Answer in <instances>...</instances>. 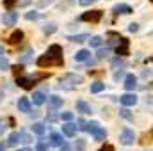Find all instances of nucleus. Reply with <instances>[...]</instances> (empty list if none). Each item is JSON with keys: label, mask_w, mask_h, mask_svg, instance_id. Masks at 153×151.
I'll return each instance as SVG.
<instances>
[{"label": "nucleus", "mask_w": 153, "mask_h": 151, "mask_svg": "<svg viewBox=\"0 0 153 151\" xmlns=\"http://www.w3.org/2000/svg\"><path fill=\"white\" fill-rule=\"evenodd\" d=\"M48 55H53V57H62V46L61 44H52L48 46Z\"/></svg>", "instance_id": "obj_15"}, {"label": "nucleus", "mask_w": 153, "mask_h": 151, "mask_svg": "<svg viewBox=\"0 0 153 151\" xmlns=\"http://www.w3.org/2000/svg\"><path fill=\"white\" fill-rule=\"evenodd\" d=\"M55 30H57V27H55L53 23H48V25L43 27V32H45V34H53Z\"/></svg>", "instance_id": "obj_28"}, {"label": "nucleus", "mask_w": 153, "mask_h": 151, "mask_svg": "<svg viewBox=\"0 0 153 151\" xmlns=\"http://www.w3.org/2000/svg\"><path fill=\"white\" fill-rule=\"evenodd\" d=\"M105 89V84H102V82H94V84H91V93H102Z\"/></svg>", "instance_id": "obj_25"}, {"label": "nucleus", "mask_w": 153, "mask_h": 151, "mask_svg": "<svg viewBox=\"0 0 153 151\" xmlns=\"http://www.w3.org/2000/svg\"><path fill=\"white\" fill-rule=\"evenodd\" d=\"M61 119L62 121H71L73 119V112H62L61 114Z\"/></svg>", "instance_id": "obj_34"}, {"label": "nucleus", "mask_w": 153, "mask_h": 151, "mask_svg": "<svg viewBox=\"0 0 153 151\" xmlns=\"http://www.w3.org/2000/svg\"><path fill=\"white\" fill-rule=\"evenodd\" d=\"M36 64H38L39 68H48V66H62V57H53V55L45 53V55L38 57Z\"/></svg>", "instance_id": "obj_1"}, {"label": "nucleus", "mask_w": 153, "mask_h": 151, "mask_svg": "<svg viewBox=\"0 0 153 151\" xmlns=\"http://www.w3.org/2000/svg\"><path fill=\"white\" fill-rule=\"evenodd\" d=\"M20 142V132H13V133H9V137H7V144L9 146H16Z\"/></svg>", "instance_id": "obj_20"}, {"label": "nucleus", "mask_w": 153, "mask_h": 151, "mask_svg": "<svg viewBox=\"0 0 153 151\" xmlns=\"http://www.w3.org/2000/svg\"><path fill=\"white\" fill-rule=\"evenodd\" d=\"M107 53H109V50H107V48H105V50H100V52H98V55H96V57H98V59H103V57H105V55H107Z\"/></svg>", "instance_id": "obj_39"}, {"label": "nucleus", "mask_w": 153, "mask_h": 151, "mask_svg": "<svg viewBox=\"0 0 153 151\" xmlns=\"http://www.w3.org/2000/svg\"><path fill=\"white\" fill-rule=\"evenodd\" d=\"M128 30H130V32H137V30H139V25H137V23H130V25H128Z\"/></svg>", "instance_id": "obj_36"}, {"label": "nucleus", "mask_w": 153, "mask_h": 151, "mask_svg": "<svg viewBox=\"0 0 153 151\" xmlns=\"http://www.w3.org/2000/svg\"><path fill=\"white\" fill-rule=\"evenodd\" d=\"M22 70H23L22 66H14V68H13V71H14V75H22Z\"/></svg>", "instance_id": "obj_41"}, {"label": "nucleus", "mask_w": 153, "mask_h": 151, "mask_svg": "<svg viewBox=\"0 0 153 151\" xmlns=\"http://www.w3.org/2000/svg\"><path fill=\"white\" fill-rule=\"evenodd\" d=\"M36 151H48V144L45 142V139L38 141V144H36Z\"/></svg>", "instance_id": "obj_29"}, {"label": "nucleus", "mask_w": 153, "mask_h": 151, "mask_svg": "<svg viewBox=\"0 0 153 151\" xmlns=\"http://www.w3.org/2000/svg\"><path fill=\"white\" fill-rule=\"evenodd\" d=\"M18 109H20V112H27L30 114V109H32V105H30V100L29 98H20L18 100Z\"/></svg>", "instance_id": "obj_10"}, {"label": "nucleus", "mask_w": 153, "mask_h": 151, "mask_svg": "<svg viewBox=\"0 0 153 151\" xmlns=\"http://www.w3.org/2000/svg\"><path fill=\"white\" fill-rule=\"evenodd\" d=\"M150 2H152V4H153V0H150Z\"/></svg>", "instance_id": "obj_51"}, {"label": "nucleus", "mask_w": 153, "mask_h": 151, "mask_svg": "<svg viewBox=\"0 0 153 151\" xmlns=\"http://www.w3.org/2000/svg\"><path fill=\"white\" fill-rule=\"evenodd\" d=\"M102 16H103V11H87V13H84L82 16H80V20L82 21H91V23H98L100 20H102Z\"/></svg>", "instance_id": "obj_4"}, {"label": "nucleus", "mask_w": 153, "mask_h": 151, "mask_svg": "<svg viewBox=\"0 0 153 151\" xmlns=\"http://www.w3.org/2000/svg\"><path fill=\"white\" fill-rule=\"evenodd\" d=\"M22 41H23V32H22V30H14V32L9 36V39H7L9 44H18V43H22Z\"/></svg>", "instance_id": "obj_13"}, {"label": "nucleus", "mask_w": 153, "mask_h": 151, "mask_svg": "<svg viewBox=\"0 0 153 151\" xmlns=\"http://www.w3.org/2000/svg\"><path fill=\"white\" fill-rule=\"evenodd\" d=\"M137 87V76L135 75H126L125 76V89L126 91H134Z\"/></svg>", "instance_id": "obj_11"}, {"label": "nucleus", "mask_w": 153, "mask_h": 151, "mask_svg": "<svg viewBox=\"0 0 153 151\" xmlns=\"http://www.w3.org/2000/svg\"><path fill=\"white\" fill-rule=\"evenodd\" d=\"M134 141H135L134 130L128 128V126H125V128L121 130V133H119V142H121L123 146H130V144H134Z\"/></svg>", "instance_id": "obj_3"}, {"label": "nucleus", "mask_w": 153, "mask_h": 151, "mask_svg": "<svg viewBox=\"0 0 153 151\" xmlns=\"http://www.w3.org/2000/svg\"><path fill=\"white\" fill-rule=\"evenodd\" d=\"M0 133H2V126H0Z\"/></svg>", "instance_id": "obj_50"}, {"label": "nucleus", "mask_w": 153, "mask_h": 151, "mask_svg": "<svg viewBox=\"0 0 153 151\" xmlns=\"http://www.w3.org/2000/svg\"><path fill=\"white\" fill-rule=\"evenodd\" d=\"M98 128H100V124H98L96 121H91V123H85V132H89L91 135H93V133H94V132H96Z\"/></svg>", "instance_id": "obj_23"}, {"label": "nucleus", "mask_w": 153, "mask_h": 151, "mask_svg": "<svg viewBox=\"0 0 153 151\" xmlns=\"http://www.w3.org/2000/svg\"><path fill=\"white\" fill-rule=\"evenodd\" d=\"M102 43H103V41H102L100 36H93V38H89V44H91V46H94V48H98Z\"/></svg>", "instance_id": "obj_26"}, {"label": "nucleus", "mask_w": 153, "mask_h": 151, "mask_svg": "<svg viewBox=\"0 0 153 151\" xmlns=\"http://www.w3.org/2000/svg\"><path fill=\"white\" fill-rule=\"evenodd\" d=\"M96 0H78V4L80 5H91V4H94Z\"/></svg>", "instance_id": "obj_40"}, {"label": "nucleus", "mask_w": 153, "mask_h": 151, "mask_svg": "<svg viewBox=\"0 0 153 151\" xmlns=\"http://www.w3.org/2000/svg\"><path fill=\"white\" fill-rule=\"evenodd\" d=\"M119 115H121V117H125V119H132V114L128 112L126 109H123V110L119 112Z\"/></svg>", "instance_id": "obj_35"}, {"label": "nucleus", "mask_w": 153, "mask_h": 151, "mask_svg": "<svg viewBox=\"0 0 153 151\" xmlns=\"http://www.w3.org/2000/svg\"><path fill=\"white\" fill-rule=\"evenodd\" d=\"M20 142H23V144H29V142H30V137H29L27 133L20 132Z\"/></svg>", "instance_id": "obj_33"}, {"label": "nucleus", "mask_w": 153, "mask_h": 151, "mask_svg": "<svg viewBox=\"0 0 153 151\" xmlns=\"http://www.w3.org/2000/svg\"><path fill=\"white\" fill-rule=\"evenodd\" d=\"M25 18H27L29 21H36V20H39V13H36V11H29V13L25 14Z\"/></svg>", "instance_id": "obj_27"}, {"label": "nucleus", "mask_w": 153, "mask_h": 151, "mask_svg": "<svg viewBox=\"0 0 153 151\" xmlns=\"http://www.w3.org/2000/svg\"><path fill=\"white\" fill-rule=\"evenodd\" d=\"M32 101H34V105H43L45 101H46V96H45V93H34V96H32Z\"/></svg>", "instance_id": "obj_19"}, {"label": "nucleus", "mask_w": 153, "mask_h": 151, "mask_svg": "<svg viewBox=\"0 0 153 151\" xmlns=\"http://www.w3.org/2000/svg\"><path fill=\"white\" fill-rule=\"evenodd\" d=\"M93 137H94V141H103V139L107 137V132H105V128H102V126H100V128H98V130L93 133Z\"/></svg>", "instance_id": "obj_22"}, {"label": "nucleus", "mask_w": 153, "mask_h": 151, "mask_svg": "<svg viewBox=\"0 0 153 151\" xmlns=\"http://www.w3.org/2000/svg\"><path fill=\"white\" fill-rule=\"evenodd\" d=\"M119 101H121V105H123V107H134V105L137 103V96L128 93V94L119 96Z\"/></svg>", "instance_id": "obj_8"}, {"label": "nucleus", "mask_w": 153, "mask_h": 151, "mask_svg": "<svg viewBox=\"0 0 153 151\" xmlns=\"http://www.w3.org/2000/svg\"><path fill=\"white\" fill-rule=\"evenodd\" d=\"M62 142H64V139H62V135H61V133L53 132V133L50 135V144H52V146H57V148H59Z\"/></svg>", "instance_id": "obj_17"}, {"label": "nucleus", "mask_w": 153, "mask_h": 151, "mask_svg": "<svg viewBox=\"0 0 153 151\" xmlns=\"http://www.w3.org/2000/svg\"><path fill=\"white\" fill-rule=\"evenodd\" d=\"M7 68H9V61L4 55H0V70H7Z\"/></svg>", "instance_id": "obj_31"}, {"label": "nucleus", "mask_w": 153, "mask_h": 151, "mask_svg": "<svg viewBox=\"0 0 153 151\" xmlns=\"http://www.w3.org/2000/svg\"><path fill=\"white\" fill-rule=\"evenodd\" d=\"M62 133H64L66 137H75L76 135V124L66 121V124H62Z\"/></svg>", "instance_id": "obj_9"}, {"label": "nucleus", "mask_w": 153, "mask_h": 151, "mask_svg": "<svg viewBox=\"0 0 153 151\" xmlns=\"http://www.w3.org/2000/svg\"><path fill=\"white\" fill-rule=\"evenodd\" d=\"M61 87H66V89H73L75 85H78V84H82L84 82V78L80 75H75V73H68V75H64L61 80Z\"/></svg>", "instance_id": "obj_2"}, {"label": "nucleus", "mask_w": 153, "mask_h": 151, "mask_svg": "<svg viewBox=\"0 0 153 151\" xmlns=\"http://www.w3.org/2000/svg\"><path fill=\"white\" fill-rule=\"evenodd\" d=\"M148 62H153V57H150V59H148Z\"/></svg>", "instance_id": "obj_47"}, {"label": "nucleus", "mask_w": 153, "mask_h": 151, "mask_svg": "<svg viewBox=\"0 0 153 151\" xmlns=\"http://www.w3.org/2000/svg\"><path fill=\"white\" fill-rule=\"evenodd\" d=\"M78 124H80V126H78L80 130H85V121H84V119H78Z\"/></svg>", "instance_id": "obj_43"}, {"label": "nucleus", "mask_w": 153, "mask_h": 151, "mask_svg": "<svg viewBox=\"0 0 153 151\" xmlns=\"http://www.w3.org/2000/svg\"><path fill=\"white\" fill-rule=\"evenodd\" d=\"M128 46H130V41H128L126 38H121L119 39V44L116 46V53L121 55V57L128 55Z\"/></svg>", "instance_id": "obj_7"}, {"label": "nucleus", "mask_w": 153, "mask_h": 151, "mask_svg": "<svg viewBox=\"0 0 153 151\" xmlns=\"http://www.w3.org/2000/svg\"><path fill=\"white\" fill-rule=\"evenodd\" d=\"M2 21H4V25L5 27H14L16 25V21H18V14L14 13V11H7L4 16H2Z\"/></svg>", "instance_id": "obj_5"}, {"label": "nucleus", "mask_w": 153, "mask_h": 151, "mask_svg": "<svg viewBox=\"0 0 153 151\" xmlns=\"http://www.w3.org/2000/svg\"><path fill=\"white\" fill-rule=\"evenodd\" d=\"M30 53H32V50H30V48H29V50H27V52H25V55H23V59H22V62H27V61H29V59H30Z\"/></svg>", "instance_id": "obj_37"}, {"label": "nucleus", "mask_w": 153, "mask_h": 151, "mask_svg": "<svg viewBox=\"0 0 153 151\" xmlns=\"http://www.w3.org/2000/svg\"><path fill=\"white\" fill-rule=\"evenodd\" d=\"M100 151H114V146H111V144H107V146H103Z\"/></svg>", "instance_id": "obj_42"}, {"label": "nucleus", "mask_w": 153, "mask_h": 151, "mask_svg": "<svg viewBox=\"0 0 153 151\" xmlns=\"http://www.w3.org/2000/svg\"><path fill=\"white\" fill-rule=\"evenodd\" d=\"M48 105H50L52 109H59V107H62V98L57 96V94H53V96L48 98Z\"/></svg>", "instance_id": "obj_16"}, {"label": "nucleus", "mask_w": 153, "mask_h": 151, "mask_svg": "<svg viewBox=\"0 0 153 151\" xmlns=\"http://www.w3.org/2000/svg\"><path fill=\"white\" fill-rule=\"evenodd\" d=\"M59 150H61V151H71V148H70V144H68V142H62V144L59 146Z\"/></svg>", "instance_id": "obj_38"}, {"label": "nucleus", "mask_w": 153, "mask_h": 151, "mask_svg": "<svg viewBox=\"0 0 153 151\" xmlns=\"http://www.w3.org/2000/svg\"><path fill=\"white\" fill-rule=\"evenodd\" d=\"M16 4H18V0H4V7L5 9H13Z\"/></svg>", "instance_id": "obj_32"}, {"label": "nucleus", "mask_w": 153, "mask_h": 151, "mask_svg": "<svg viewBox=\"0 0 153 151\" xmlns=\"http://www.w3.org/2000/svg\"><path fill=\"white\" fill-rule=\"evenodd\" d=\"M125 66H126V62H125L123 59H114V61H112V68H114V70H117V68H125Z\"/></svg>", "instance_id": "obj_30"}, {"label": "nucleus", "mask_w": 153, "mask_h": 151, "mask_svg": "<svg viewBox=\"0 0 153 151\" xmlns=\"http://www.w3.org/2000/svg\"><path fill=\"white\" fill-rule=\"evenodd\" d=\"M76 110H78L80 114H93L91 105H87L84 100H78V101H76Z\"/></svg>", "instance_id": "obj_14"}, {"label": "nucleus", "mask_w": 153, "mask_h": 151, "mask_svg": "<svg viewBox=\"0 0 153 151\" xmlns=\"http://www.w3.org/2000/svg\"><path fill=\"white\" fill-rule=\"evenodd\" d=\"M76 150H78V151L84 150V141H78V144H76Z\"/></svg>", "instance_id": "obj_44"}, {"label": "nucleus", "mask_w": 153, "mask_h": 151, "mask_svg": "<svg viewBox=\"0 0 153 151\" xmlns=\"http://www.w3.org/2000/svg\"><path fill=\"white\" fill-rule=\"evenodd\" d=\"M30 128H32V132H34L36 135H43V133H45V130H46V128H45V124H43V123H39V121H38V123H34Z\"/></svg>", "instance_id": "obj_21"}, {"label": "nucleus", "mask_w": 153, "mask_h": 151, "mask_svg": "<svg viewBox=\"0 0 153 151\" xmlns=\"http://www.w3.org/2000/svg\"><path fill=\"white\" fill-rule=\"evenodd\" d=\"M150 135H152V137H153V130H152V132H150Z\"/></svg>", "instance_id": "obj_49"}, {"label": "nucleus", "mask_w": 153, "mask_h": 151, "mask_svg": "<svg viewBox=\"0 0 153 151\" xmlns=\"http://www.w3.org/2000/svg\"><path fill=\"white\" fill-rule=\"evenodd\" d=\"M16 84H18L22 89H25V91H30V89H34V85H36V80H34V78H23V76H18V78H16Z\"/></svg>", "instance_id": "obj_6"}, {"label": "nucleus", "mask_w": 153, "mask_h": 151, "mask_svg": "<svg viewBox=\"0 0 153 151\" xmlns=\"http://www.w3.org/2000/svg\"><path fill=\"white\" fill-rule=\"evenodd\" d=\"M18 151H32L30 148H23V150H18Z\"/></svg>", "instance_id": "obj_45"}, {"label": "nucleus", "mask_w": 153, "mask_h": 151, "mask_svg": "<svg viewBox=\"0 0 153 151\" xmlns=\"http://www.w3.org/2000/svg\"><path fill=\"white\" fill-rule=\"evenodd\" d=\"M112 11H114L116 14H132L134 13V9L130 5H126V4H117V5H114Z\"/></svg>", "instance_id": "obj_12"}, {"label": "nucleus", "mask_w": 153, "mask_h": 151, "mask_svg": "<svg viewBox=\"0 0 153 151\" xmlns=\"http://www.w3.org/2000/svg\"><path fill=\"white\" fill-rule=\"evenodd\" d=\"M70 41H73V43H84L85 39H89V34H78V36H70Z\"/></svg>", "instance_id": "obj_24"}, {"label": "nucleus", "mask_w": 153, "mask_h": 151, "mask_svg": "<svg viewBox=\"0 0 153 151\" xmlns=\"http://www.w3.org/2000/svg\"><path fill=\"white\" fill-rule=\"evenodd\" d=\"M0 53H4V48H2V46H0Z\"/></svg>", "instance_id": "obj_48"}, {"label": "nucleus", "mask_w": 153, "mask_h": 151, "mask_svg": "<svg viewBox=\"0 0 153 151\" xmlns=\"http://www.w3.org/2000/svg\"><path fill=\"white\" fill-rule=\"evenodd\" d=\"M5 150V146H4V144H0V151H4Z\"/></svg>", "instance_id": "obj_46"}, {"label": "nucleus", "mask_w": 153, "mask_h": 151, "mask_svg": "<svg viewBox=\"0 0 153 151\" xmlns=\"http://www.w3.org/2000/svg\"><path fill=\"white\" fill-rule=\"evenodd\" d=\"M89 55H91V52H89V50H80V52H76L75 62H84V61H87V59H89Z\"/></svg>", "instance_id": "obj_18"}]
</instances>
